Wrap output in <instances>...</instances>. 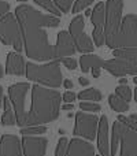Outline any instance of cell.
<instances>
[{"instance_id": "cell-1", "label": "cell", "mask_w": 137, "mask_h": 156, "mask_svg": "<svg viewBox=\"0 0 137 156\" xmlns=\"http://www.w3.org/2000/svg\"><path fill=\"white\" fill-rule=\"evenodd\" d=\"M15 16L21 26L23 48L27 58L38 62L54 60V45H51L44 29L59 26V18L45 15L29 4L18 5L15 8Z\"/></svg>"}, {"instance_id": "cell-2", "label": "cell", "mask_w": 137, "mask_h": 156, "mask_svg": "<svg viewBox=\"0 0 137 156\" xmlns=\"http://www.w3.org/2000/svg\"><path fill=\"white\" fill-rule=\"evenodd\" d=\"M60 93L41 85L32 86V107L25 122L26 126H41L58 119L60 111Z\"/></svg>"}, {"instance_id": "cell-3", "label": "cell", "mask_w": 137, "mask_h": 156, "mask_svg": "<svg viewBox=\"0 0 137 156\" xmlns=\"http://www.w3.org/2000/svg\"><path fill=\"white\" fill-rule=\"evenodd\" d=\"M25 76L29 81H34L38 85H44L47 88H59L63 83L62 71L58 60H49L45 65L27 62Z\"/></svg>"}, {"instance_id": "cell-4", "label": "cell", "mask_w": 137, "mask_h": 156, "mask_svg": "<svg viewBox=\"0 0 137 156\" xmlns=\"http://www.w3.org/2000/svg\"><path fill=\"white\" fill-rule=\"evenodd\" d=\"M114 59L106 60L103 69L114 77L137 76V47L113 49Z\"/></svg>"}, {"instance_id": "cell-5", "label": "cell", "mask_w": 137, "mask_h": 156, "mask_svg": "<svg viewBox=\"0 0 137 156\" xmlns=\"http://www.w3.org/2000/svg\"><path fill=\"white\" fill-rule=\"evenodd\" d=\"M110 141L111 156H115L119 145H121V156H137V133L122 122H114Z\"/></svg>"}, {"instance_id": "cell-6", "label": "cell", "mask_w": 137, "mask_h": 156, "mask_svg": "<svg viewBox=\"0 0 137 156\" xmlns=\"http://www.w3.org/2000/svg\"><path fill=\"white\" fill-rule=\"evenodd\" d=\"M0 41L4 45H11L15 52L23 49V38L19 22L14 14H5L0 19Z\"/></svg>"}, {"instance_id": "cell-7", "label": "cell", "mask_w": 137, "mask_h": 156, "mask_svg": "<svg viewBox=\"0 0 137 156\" xmlns=\"http://www.w3.org/2000/svg\"><path fill=\"white\" fill-rule=\"evenodd\" d=\"M107 47L113 49L137 47V15L129 14L122 18L118 33Z\"/></svg>"}, {"instance_id": "cell-8", "label": "cell", "mask_w": 137, "mask_h": 156, "mask_svg": "<svg viewBox=\"0 0 137 156\" xmlns=\"http://www.w3.org/2000/svg\"><path fill=\"white\" fill-rule=\"evenodd\" d=\"M122 8H124V0H107L106 3L104 34L107 45L114 40L119 30L122 22Z\"/></svg>"}, {"instance_id": "cell-9", "label": "cell", "mask_w": 137, "mask_h": 156, "mask_svg": "<svg viewBox=\"0 0 137 156\" xmlns=\"http://www.w3.org/2000/svg\"><path fill=\"white\" fill-rule=\"evenodd\" d=\"M30 89V85L27 82H18L14 83L8 88V97L13 104V110L16 116V125L21 127H25V122L27 118V112L25 110V99Z\"/></svg>"}, {"instance_id": "cell-10", "label": "cell", "mask_w": 137, "mask_h": 156, "mask_svg": "<svg viewBox=\"0 0 137 156\" xmlns=\"http://www.w3.org/2000/svg\"><path fill=\"white\" fill-rule=\"evenodd\" d=\"M99 119L95 114H86L84 111L75 114V126L73 134L75 137H81L85 140H93L97 136Z\"/></svg>"}, {"instance_id": "cell-11", "label": "cell", "mask_w": 137, "mask_h": 156, "mask_svg": "<svg viewBox=\"0 0 137 156\" xmlns=\"http://www.w3.org/2000/svg\"><path fill=\"white\" fill-rule=\"evenodd\" d=\"M77 52L74 45V40L69 32L62 30L58 33L56 43L54 45V60H59L62 58H69Z\"/></svg>"}, {"instance_id": "cell-12", "label": "cell", "mask_w": 137, "mask_h": 156, "mask_svg": "<svg viewBox=\"0 0 137 156\" xmlns=\"http://www.w3.org/2000/svg\"><path fill=\"white\" fill-rule=\"evenodd\" d=\"M48 140L40 136H23L22 151L23 156H44L47 152Z\"/></svg>"}, {"instance_id": "cell-13", "label": "cell", "mask_w": 137, "mask_h": 156, "mask_svg": "<svg viewBox=\"0 0 137 156\" xmlns=\"http://www.w3.org/2000/svg\"><path fill=\"white\" fill-rule=\"evenodd\" d=\"M22 140L14 134H3L0 138V156H22Z\"/></svg>"}, {"instance_id": "cell-14", "label": "cell", "mask_w": 137, "mask_h": 156, "mask_svg": "<svg viewBox=\"0 0 137 156\" xmlns=\"http://www.w3.org/2000/svg\"><path fill=\"white\" fill-rule=\"evenodd\" d=\"M97 148L100 156H111L110 155V138H108V118L106 115L100 116L99 129H97Z\"/></svg>"}, {"instance_id": "cell-15", "label": "cell", "mask_w": 137, "mask_h": 156, "mask_svg": "<svg viewBox=\"0 0 137 156\" xmlns=\"http://www.w3.org/2000/svg\"><path fill=\"white\" fill-rule=\"evenodd\" d=\"M26 63L19 52H10L5 62V74L10 76H25Z\"/></svg>"}, {"instance_id": "cell-16", "label": "cell", "mask_w": 137, "mask_h": 156, "mask_svg": "<svg viewBox=\"0 0 137 156\" xmlns=\"http://www.w3.org/2000/svg\"><path fill=\"white\" fill-rule=\"evenodd\" d=\"M66 156H95V148L88 141L81 138H73L69 144Z\"/></svg>"}, {"instance_id": "cell-17", "label": "cell", "mask_w": 137, "mask_h": 156, "mask_svg": "<svg viewBox=\"0 0 137 156\" xmlns=\"http://www.w3.org/2000/svg\"><path fill=\"white\" fill-rule=\"evenodd\" d=\"M104 65V60L97 55H92V54H84L80 58V66L82 73H88L92 69H102Z\"/></svg>"}, {"instance_id": "cell-18", "label": "cell", "mask_w": 137, "mask_h": 156, "mask_svg": "<svg viewBox=\"0 0 137 156\" xmlns=\"http://www.w3.org/2000/svg\"><path fill=\"white\" fill-rule=\"evenodd\" d=\"M73 40H74L75 49L78 52H81L82 55L93 52V41L91 40V37L86 33H81V34L75 36V37H73Z\"/></svg>"}, {"instance_id": "cell-19", "label": "cell", "mask_w": 137, "mask_h": 156, "mask_svg": "<svg viewBox=\"0 0 137 156\" xmlns=\"http://www.w3.org/2000/svg\"><path fill=\"white\" fill-rule=\"evenodd\" d=\"M91 21L93 23V26H104L106 22V4L104 3H97L95 5L93 11L91 15Z\"/></svg>"}, {"instance_id": "cell-20", "label": "cell", "mask_w": 137, "mask_h": 156, "mask_svg": "<svg viewBox=\"0 0 137 156\" xmlns=\"http://www.w3.org/2000/svg\"><path fill=\"white\" fill-rule=\"evenodd\" d=\"M108 103H110V107L113 108L114 111H117V112H126V111L130 108L129 103H128L126 100L121 99L119 96H117L115 93L108 96Z\"/></svg>"}, {"instance_id": "cell-21", "label": "cell", "mask_w": 137, "mask_h": 156, "mask_svg": "<svg viewBox=\"0 0 137 156\" xmlns=\"http://www.w3.org/2000/svg\"><path fill=\"white\" fill-rule=\"evenodd\" d=\"M102 92L99 89L89 88L85 90H81L77 94V99H80L81 101H100L102 100Z\"/></svg>"}, {"instance_id": "cell-22", "label": "cell", "mask_w": 137, "mask_h": 156, "mask_svg": "<svg viewBox=\"0 0 137 156\" xmlns=\"http://www.w3.org/2000/svg\"><path fill=\"white\" fill-rule=\"evenodd\" d=\"M84 27H85V22H84V16L82 15H77L74 16L71 22H70L69 26V33L71 37H75V36L84 33Z\"/></svg>"}, {"instance_id": "cell-23", "label": "cell", "mask_w": 137, "mask_h": 156, "mask_svg": "<svg viewBox=\"0 0 137 156\" xmlns=\"http://www.w3.org/2000/svg\"><path fill=\"white\" fill-rule=\"evenodd\" d=\"M36 4H38L40 7H43L44 10H47L51 15H60L59 8L55 5V3L52 0H33Z\"/></svg>"}, {"instance_id": "cell-24", "label": "cell", "mask_w": 137, "mask_h": 156, "mask_svg": "<svg viewBox=\"0 0 137 156\" xmlns=\"http://www.w3.org/2000/svg\"><path fill=\"white\" fill-rule=\"evenodd\" d=\"M92 37H93V43H95L96 47H102L103 44H106L104 27L103 26H95L93 33H92Z\"/></svg>"}, {"instance_id": "cell-25", "label": "cell", "mask_w": 137, "mask_h": 156, "mask_svg": "<svg viewBox=\"0 0 137 156\" xmlns=\"http://www.w3.org/2000/svg\"><path fill=\"white\" fill-rule=\"evenodd\" d=\"M45 132H47V127L44 125H41V126H26L21 129L22 136H40V134H44Z\"/></svg>"}, {"instance_id": "cell-26", "label": "cell", "mask_w": 137, "mask_h": 156, "mask_svg": "<svg viewBox=\"0 0 137 156\" xmlns=\"http://www.w3.org/2000/svg\"><path fill=\"white\" fill-rule=\"evenodd\" d=\"M69 138L67 137H60V140L56 144V149H55V156H66L69 149Z\"/></svg>"}, {"instance_id": "cell-27", "label": "cell", "mask_w": 137, "mask_h": 156, "mask_svg": "<svg viewBox=\"0 0 137 156\" xmlns=\"http://www.w3.org/2000/svg\"><path fill=\"white\" fill-rule=\"evenodd\" d=\"M115 94L117 96H119L121 99H124V100H126L128 103L132 100V89L129 88L128 85H119V86H117V89H115Z\"/></svg>"}, {"instance_id": "cell-28", "label": "cell", "mask_w": 137, "mask_h": 156, "mask_svg": "<svg viewBox=\"0 0 137 156\" xmlns=\"http://www.w3.org/2000/svg\"><path fill=\"white\" fill-rule=\"evenodd\" d=\"M15 123H16V116L14 110L4 111V114L2 115V125H4V126H14Z\"/></svg>"}, {"instance_id": "cell-29", "label": "cell", "mask_w": 137, "mask_h": 156, "mask_svg": "<svg viewBox=\"0 0 137 156\" xmlns=\"http://www.w3.org/2000/svg\"><path fill=\"white\" fill-rule=\"evenodd\" d=\"M80 108H81V111H84V112H85V111L86 112H99V111L102 110V107L95 101H81Z\"/></svg>"}, {"instance_id": "cell-30", "label": "cell", "mask_w": 137, "mask_h": 156, "mask_svg": "<svg viewBox=\"0 0 137 156\" xmlns=\"http://www.w3.org/2000/svg\"><path fill=\"white\" fill-rule=\"evenodd\" d=\"M92 3H93V0H75V3L73 4V8H71L73 14H77L80 11H82L84 8H86Z\"/></svg>"}, {"instance_id": "cell-31", "label": "cell", "mask_w": 137, "mask_h": 156, "mask_svg": "<svg viewBox=\"0 0 137 156\" xmlns=\"http://www.w3.org/2000/svg\"><path fill=\"white\" fill-rule=\"evenodd\" d=\"M74 0H54L55 5L59 8L60 12H69L70 8H71V4Z\"/></svg>"}, {"instance_id": "cell-32", "label": "cell", "mask_w": 137, "mask_h": 156, "mask_svg": "<svg viewBox=\"0 0 137 156\" xmlns=\"http://www.w3.org/2000/svg\"><path fill=\"white\" fill-rule=\"evenodd\" d=\"M58 62H62L63 65H65V67L66 69H69V70H75L77 69V66H78V62L74 59L73 56H69V58H62V59H59Z\"/></svg>"}, {"instance_id": "cell-33", "label": "cell", "mask_w": 137, "mask_h": 156, "mask_svg": "<svg viewBox=\"0 0 137 156\" xmlns=\"http://www.w3.org/2000/svg\"><path fill=\"white\" fill-rule=\"evenodd\" d=\"M118 121L122 122V123H125L126 126H129L132 130H135V132L137 133V121H130L128 116H124V115H119L118 116Z\"/></svg>"}, {"instance_id": "cell-34", "label": "cell", "mask_w": 137, "mask_h": 156, "mask_svg": "<svg viewBox=\"0 0 137 156\" xmlns=\"http://www.w3.org/2000/svg\"><path fill=\"white\" fill-rule=\"evenodd\" d=\"M75 99H77V94H75L74 92H71V90H67V92H65V93L62 94V100L65 103H74Z\"/></svg>"}, {"instance_id": "cell-35", "label": "cell", "mask_w": 137, "mask_h": 156, "mask_svg": "<svg viewBox=\"0 0 137 156\" xmlns=\"http://www.w3.org/2000/svg\"><path fill=\"white\" fill-rule=\"evenodd\" d=\"M8 10H10V4H8L7 2L0 0V19H2L5 14H8Z\"/></svg>"}, {"instance_id": "cell-36", "label": "cell", "mask_w": 137, "mask_h": 156, "mask_svg": "<svg viewBox=\"0 0 137 156\" xmlns=\"http://www.w3.org/2000/svg\"><path fill=\"white\" fill-rule=\"evenodd\" d=\"M3 110L8 111V110H13V104H11V100L10 97H3Z\"/></svg>"}, {"instance_id": "cell-37", "label": "cell", "mask_w": 137, "mask_h": 156, "mask_svg": "<svg viewBox=\"0 0 137 156\" xmlns=\"http://www.w3.org/2000/svg\"><path fill=\"white\" fill-rule=\"evenodd\" d=\"M73 108H74V105H73V103H65V104L60 107V110H65V111H71Z\"/></svg>"}, {"instance_id": "cell-38", "label": "cell", "mask_w": 137, "mask_h": 156, "mask_svg": "<svg viewBox=\"0 0 137 156\" xmlns=\"http://www.w3.org/2000/svg\"><path fill=\"white\" fill-rule=\"evenodd\" d=\"M63 86H65L66 89H69V90H70V89H73V86H74V85H73V81L65 80V81H63Z\"/></svg>"}, {"instance_id": "cell-39", "label": "cell", "mask_w": 137, "mask_h": 156, "mask_svg": "<svg viewBox=\"0 0 137 156\" xmlns=\"http://www.w3.org/2000/svg\"><path fill=\"white\" fill-rule=\"evenodd\" d=\"M92 76H93L95 78H99L100 77V69H92Z\"/></svg>"}, {"instance_id": "cell-40", "label": "cell", "mask_w": 137, "mask_h": 156, "mask_svg": "<svg viewBox=\"0 0 137 156\" xmlns=\"http://www.w3.org/2000/svg\"><path fill=\"white\" fill-rule=\"evenodd\" d=\"M78 82L81 83L82 86H85V85H89V81L86 80V78H84V77H81V78H78Z\"/></svg>"}, {"instance_id": "cell-41", "label": "cell", "mask_w": 137, "mask_h": 156, "mask_svg": "<svg viewBox=\"0 0 137 156\" xmlns=\"http://www.w3.org/2000/svg\"><path fill=\"white\" fill-rule=\"evenodd\" d=\"M119 85H128V80L125 77H122L121 80H119Z\"/></svg>"}, {"instance_id": "cell-42", "label": "cell", "mask_w": 137, "mask_h": 156, "mask_svg": "<svg viewBox=\"0 0 137 156\" xmlns=\"http://www.w3.org/2000/svg\"><path fill=\"white\" fill-rule=\"evenodd\" d=\"M3 105V88L0 86V108H2Z\"/></svg>"}, {"instance_id": "cell-43", "label": "cell", "mask_w": 137, "mask_h": 156, "mask_svg": "<svg viewBox=\"0 0 137 156\" xmlns=\"http://www.w3.org/2000/svg\"><path fill=\"white\" fill-rule=\"evenodd\" d=\"M128 118H129L130 121H137V114H132V115L128 116Z\"/></svg>"}, {"instance_id": "cell-44", "label": "cell", "mask_w": 137, "mask_h": 156, "mask_svg": "<svg viewBox=\"0 0 137 156\" xmlns=\"http://www.w3.org/2000/svg\"><path fill=\"white\" fill-rule=\"evenodd\" d=\"M3 76H4V70H3V66L0 65V80L3 78Z\"/></svg>"}, {"instance_id": "cell-45", "label": "cell", "mask_w": 137, "mask_h": 156, "mask_svg": "<svg viewBox=\"0 0 137 156\" xmlns=\"http://www.w3.org/2000/svg\"><path fill=\"white\" fill-rule=\"evenodd\" d=\"M85 15H86V16H91V15H92V11H91V10H86V11H85Z\"/></svg>"}, {"instance_id": "cell-46", "label": "cell", "mask_w": 137, "mask_h": 156, "mask_svg": "<svg viewBox=\"0 0 137 156\" xmlns=\"http://www.w3.org/2000/svg\"><path fill=\"white\" fill-rule=\"evenodd\" d=\"M133 97H135V100L137 101V86H136V89H135V96H133Z\"/></svg>"}, {"instance_id": "cell-47", "label": "cell", "mask_w": 137, "mask_h": 156, "mask_svg": "<svg viewBox=\"0 0 137 156\" xmlns=\"http://www.w3.org/2000/svg\"><path fill=\"white\" fill-rule=\"evenodd\" d=\"M133 82H135L136 85H137V76H135V78H133Z\"/></svg>"}, {"instance_id": "cell-48", "label": "cell", "mask_w": 137, "mask_h": 156, "mask_svg": "<svg viewBox=\"0 0 137 156\" xmlns=\"http://www.w3.org/2000/svg\"><path fill=\"white\" fill-rule=\"evenodd\" d=\"M19 3H27V0H18Z\"/></svg>"}, {"instance_id": "cell-49", "label": "cell", "mask_w": 137, "mask_h": 156, "mask_svg": "<svg viewBox=\"0 0 137 156\" xmlns=\"http://www.w3.org/2000/svg\"><path fill=\"white\" fill-rule=\"evenodd\" d=\"M0 125H2V116H0Z\"/></svg>"}]
</instances>
